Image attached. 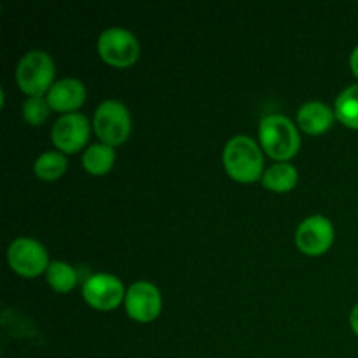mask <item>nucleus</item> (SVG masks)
<instances>
[{
  "label": "nucleus",
  "mask_w": 358,
  "mask_h": 358,
  "mask_svg": "<svg viewBox=\"0 0 358 358\" xmlns=\"http://www.w3.org/2000/svg\"><path fill=\"white\" fill-rule=\"evenodd\" d=\"M16 80L28 96H42L55 84V62L41 49L28 51L17 62Z\"/></svg>",
  "instance_id": "7ed1b4c3"
},
{
  "label": "nucleus",
  "mask_w": 358,
  "mask_h": 358,
  "mask_svg": "<svg viewBox=\"0 0 358 358\" xmlns=\"http://www.w3.org/2000/svg\"><path fill=\"white\" fill-rule=\"evenodd\" d=\"M49 110V101L44 96H28L23 101V119L30 124L38 126L48 119Z\"/></svg>",
  "instance_id": "a211bd4d"
},
{
  "label": "nucleus",
  "mask_w": 358,
  "mask_h": 358,
  "mask_svg": "<svg viewBox=\"0 0 358 358\" xmlns=\"http://www.w3.org/2000/svg\"><path fill=\"white\" fill-rule=\"evenodd\" d=\"M222 161L227 173L243 184L257 180L264 173V156L261 147L248 135H236L227 140L224 145Z\"/></svg>",
  "instance_id": "f257e3e1"
},
{
  "label": "nucleus",
  "mask_w": 358,
  "mask_h": 358,
  "mask_svg": "<svg viewBox=\"0 0 358 358\" xmlns=\"http://www.w3.org/2000/svg\"><path fill=\"white\" fill-rule=\"evenodd\" d=\"M297 178H299V173L292 164L276 163L262 173V185L271 191L285 192L296 187Z\"/></svg>",
  "instance_id": "4468645a"
},
{
  "label": "nucleus",
  "mask_w": 358,
  "mask_h": 358,
  "mask_svg": "<svg viewBox=\"0 0 358 358\" xmlns=\"http://www.w3.org/2000/svg\"><path fill=\"white\" fill-rule=\"evenodd\" d=\"M66 164L69 161H66L65 154L58 152V150H48L35 159L34 170L42 180H56L65 173Z\"/></svg>",
  "instance_id": "dca6fc26"
},
{
  "label": "nucleus",
  "mask_w": 358,
  "mask_h": 358,
  "mask_svg": "<svg viewBox=\"0 0 358 358\" xmlns=\"http://www.w3.org/2000/svg\"><path fill=\"white\" fill-rule=\"evenodd\" d=\"M124 306L133 320L152 322L161 313L163 297L154 283L147 282V280H138L126 290Z\"/></svg>",
  "instance_id": "9d476101"
},
{
  "label": "nucleus",
  "mask_w": 358,
  "mask_h": 358,
  "mask_svg": "<svg viewBox=\"0 0 358 358\" xmlns=\"http://www.w3.org/2000/svg\"><path fill=\"white\" fill-rule=\"evenodd\" d=\"M45 98H48L49 107L52 110L69 114V112L77 110L84 103V100H86V87L76 77H65V79H59L52 84Z\"/></svg>",
  "instance_id": "9b49d317"
},
{
  "label": "nucleus",
  "mask_w": 358,
  "mask_h": 358,
  "mask_svg": "<svg viewBox=\"0 0 358 358\" xmlns=\"http://www.w3.org/2000/svg\"><path fill=\"white\" fill-rule=\"evenodd\" d=\"M98 52L114 66H129L138 59L140 42L133 31L122 27H108L98 37Z\"/></svg>",
  "instance_id": "39448f33"
},
{
  "label": "nucleus",
  "mask_w": 358,
  "mask_h": 358,
  "mask_svg": "<svg viewBox=\"0 0 358 358\" xmlns=\"http://www.w3.org/2000/svg\"><path fill=\"white\" fill-rule=\"evenodd\" d=\"M259 138L266 154L280 163L290 159L301 147V136L294 122L283 114H268L259 124Z\"/></svg>",
  "instance_id": "f03ea898"
},
{
  "label": "nucleus",
  "mask_w": 358,
  "mask_h": 358,
  "mask_svg": "<svg viewBox=\"0 0 358 358\" xmlns=\"http://www.w3.org/2000/svg\"><path fill=\"white\" fill-rule=\"evenodd\" d=\"M350 69H352V72L358 77V45L353 48L352 55H350Z\"/></svg>",
  "instance_id": "6ab92c4d"
},
{
  "label": "nucleus",
  "mask_w": 358,
  "mask_h": 358,
  "mask_svg": "<svg viewBox=\"0 0 358 358\" xmlns=\"http://www.w3.org/2000/svg\"><path fill=\"white\" fill-rule=\"evenodd\" d=\"M83 297L94 310L108 311L124 301L126 290L121 280L110 273H94L83 285Z\"/></svg>",
  "instance_id": "0eeeda50"
},
{
  "label": "nucleus",
  "mask_w": 358,
  "mask_h": 358,
  "mask_svg": "<svg viewBox=\"0 0 358 358\" xmlns=\"http://www.w3.org/2000/svg\"><path fill=\"white\" fill-rule=\"evenodd\" d=\"M350 325H352L353 332L358 336V303L353 306L352 313H350Z\"/></svg>",
  "instance_id": "aec40b11"
},
{
  "label": "nucleus",
  "mask_w": 358,
  "mask_h": 358,
  "mask_svg": "<svg viewBox=\"0 0 358 358\" xmlns=\"http://www.w3.org/2000/svg\"><path fill=\"white\" fill-rule=\"evenodd\" d=\"M9 266L21 276H38L49 266L48 250L35 238L20 236L7 248Z\"/></svg>",
  "instance_id": "423d86ee"
},
{
  "label": "nucleus",
  "mask_w": 358,
  "mask_h": 358,
  "mask_svg": "<svg viewBox=\"0 0 358 358\" xmlns=\"http://www.w3.org/2000/svg\"><path fill=\"white\" fill-rule=\"evenodd\" d=\"M334 114L345 126L358 129V84L345 87L338 94L334 103Z\"/></svg>",
  "instance_id": "2eb2a0df"
},
{
  "label": "nucleus",
  "mask_w": 358,
  "mask_h": 358,
  "mask_svg": "<svg viewBox=\"0 0 358 358\" xmlns=\"http://www.w3.org/2000/svg\"><path fill=\"white\" fill-rule=\"evenodd\" d=\"M93 128L98 138L107 145H119L131 133V114L122 101L108 98L94 110Z\"/></svg>",
  "instance_id": "20e7f679"
},
{
  "label": "nucleus",
  "mask_w": 358,
  "mask_h": 358,
  "mask_svg": "<svg viewBox=\"0 0 358 358\" xmlns=\"http://www.w3.org/2000/svg\"><path fill=\"white\" fill-rule=\"evenodd\" d=\"M115 161L114 147L107 143H93L87 147L83 154V166L84 170L93 175H103L112 170Z\"/></svg>",
  "instance_id": "ddd939ff"
},
{
  "label": "nucleus",
  "mask_w": 358,
  "mask_h": 358,
  "mask_svg": "<svg viewBox=\"0 0 358 358\" xmlns=\"http://www.w3.org/2000/svg\"><path fill=\"white\" fill-rule=\"evenodd\" d=\"M91 124L80 112L62 114L51 128V140L62 152L72 154L84 147L90 138Z\"/></svg>",
  "instance_id": "6e6552de"
},
{
  "label": "nucleus",
  "mask_w": 358,
  "mask_h": 358,
  "mask_svg": "<svg viewBox=\"0 0 358 358\" xmlns=\"http://www.w3.org/2000/svg\"><path fill=\"white\" fill-rule=\"evenodd\" d=\"M334 108L318 100L306 101L297 110V124L310 135H320V133L327 131L334 122Z\"/></svg>",
  "instance_id": "f8f14e48"
},
{
  "label": "nucleus",
  "mask_w": 358,
  "mask_h": 358,
  "mask_svg": "<svg viewBox=\"0 0 358 358\" xmlns=\"http://www.w3.org/2000/svg\"><path fill=\"white\" fill-rule=\"evenodd\" d=\"M49 285L58 292H69L77 283V271L65 261H51L45 269Z\"/></svg>",
  "instance_id": "f3484780"
},
{
  "label": "nucleus",
  "mask_w": 358,
  "mask_h": 358,
  "mask_svg": "<svg viewBox=\"0 0 358 358\" xmlns=\"http://www.w3.org/2000/svg\"><path fill=\"white\" fill-rule=\"evenodd\" d=\"M334 241V224L325 215H310L296 229V245L306 255H320Z\"/></svg>",
  "instance_id": "1a4fd4ad"
}]
</instances>
